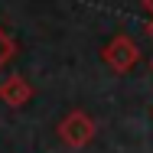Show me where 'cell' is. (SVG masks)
<instances>
[{"label":"cell","mask_w":153,"mask_h":153,"mask_svg":"<svg viewBox=\"0 0 153 153\" xmlns=\"http://www.w3.org/2000/svg\"><path fill=\"white\" fill-rule=\"evenodd\" d=\"M143 10H147V13L153 16V0H143Z\"/></svg>","instance_id":"5b68a950"},{"label":"cell","mask_w":153,"mask_h":153,"mask_svg":"<svg viewBox=\"0 0 153 153\" xmlns=\"http://www.w3.org/2000/svg\"><path fill=\"white\" fill-rule=\"evenodd\" d=\"M33 94H36V88L30 85V78H23V75H10V78L0 82V101L7 108H26L33 101Z\"/></svg>","instance_id":"3957f363"},{"label":"cell","mask_w":153,"mask_h":153,"mask_svg":"<svg viewBox=\"0 0 153 153\" xmlns=\"http://www.w3.org/2000/svg\"><path fill=\"white\" fill-rule=\"evenodd\" d=\"M101 62H104L111 72L127 75V72L140 62V46H137V39L127 36V33H117L111 42H104V49H101Z\"/></svg>","instance_id":"7a4b0ae2"},{"label":"cell","mask_w":153,"mask_h":153,"mask_svg":"<svg viewBox=\"0 0 153 153\" xmlns=\"http://www.w3.org/2000/svg\"><path fill=\"white\" fill-rule=\"evenodd\" d=\"M94 134H98V124H94L91 114H85V111H68L65 117L59 121V140L68 147V150H82V147H88L94 140Z\"/></svg>","instance_id":"6da1fadb"},{"label":"cell","mask_w":153,"mask_h":153,"mask_svg":"<svg viewBox=\"0 0 153 153\" xmlns=\"http://www.w3.org/2000/svg\"><path fill=\"white\" fill-rule=\"evenodd\" d=\"M13 56H16V42H13V36H10V33L0 26V68L13 59Z\"/></svg>","instance_id":"277c9868"},{"label":"cell","mask_w":153,"mask_h":153,"mask_svg":"<svg viewBox=\"0 0 153 153\" xmlns=\"http://www.w3.org/2000/svg\"><path fill=\"white\" fill-rule=\"evenodd\" d=\"M147 36L153 39V16H150V23H147Z\"/></svg>","instance_id":"8992f818"},{"label":"cell","mask_w":153,"mask_h":153,"mask_svg":"<svg viewBox=\"0 0 153 153\" xmlns=\"http://www.w3.org/2000/svg\"><path fill=\"white\" fill-rule=\"evenodd\" d=\"M150 68H153V59H150Z\"/></svg>","instance_id":"52a82bcc"}]
</instances>
